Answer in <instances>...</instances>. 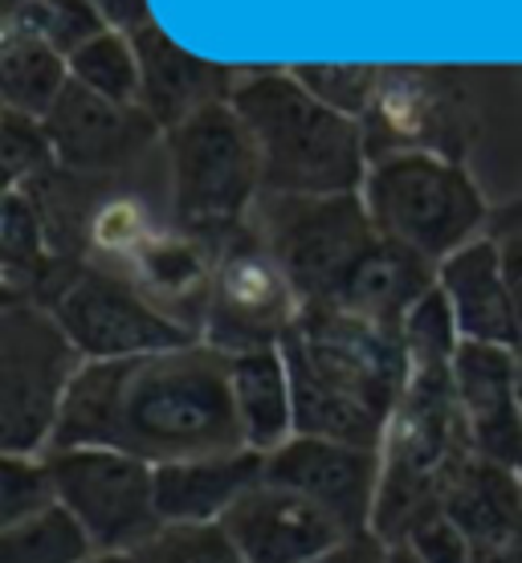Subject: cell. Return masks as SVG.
Instances as JSON below:
<instances>
[{
  "mask_svg": "<svg viewBox=\"0 0 522 563\" xmlns=\"http://www.w3.org/2000/svg\"><path fill=\"white\" fill-rule=\"evenodd\" d=\"M371 225L429 266L449 262L481 238L486 200L453 155L392 152L371 159L359 188Z\"/></svg>",
  "mask_w": 522,
  "mask_h": 563,
  "instance_id": "obj_6",
  "label": "cell"
},
{
  "mask_svg": "<svg viewBox=\"0 0 522 563\" xmlns=\"http://www.w3.org/2000/svg\"><path fill=\"white\" fill-rule=\"evenodd\" d=\"M388 563H421L417 555H409L404 548H388Z\"/></svg>",
  "mask_w": 522,
  "mask_h": 563,
  "instance_id": "obj_37",
  "label": "cell"
},
{
  "mask_svg": "<svg viewBox=\"0 0 522 563\" xmlns=\"http://www.w3.org/2000/svg\"><path fill=\"white\" fill-rule=\"evenodd\" d=\"M453 393L462 405L474 453L522 470V405L514 384V347L462 343L453 360Z\"/></svg>",
  "mask_w": 522,
  "mask_h": 563,
  "instance_id": "obj_15",
  "label": "cell"
},
{
  "mask_svg": "<svg viewBox=\"0 0 522 563\" xmlns=\"http://www.w3.org/2000/svg\"><path fill=\"white\" fill-rule=\"evenodd\" d=\"M119 450L147 465L245 450L229 360L209 343L86 364L62 409L54 450Z\"/></svg>",
  "mask_w": 522,
  "mask_h": 563,
  "instance_id": "obj_1",
  "label": "cell"
},
{
  "mask_svg": "<svg viewBox=\"0 0 522 563\" xmlns=\"http://www.w3.org/2000/svg\"><path fill=\"white\" fill-rule=\"evenodd\" d=\"M21 4H29V0H4V16H13Z\"/></svg>",
  "mask_w": 522,
  "mask_h": 563,
  "instance_id": "obj_39",
  "label": "cell"
},
{
  "mask_svg": "<svg viewBox=\"0 0 522 563\" xmlns=\"http://www.w3.org/2000/svg\"><path fill=\"white\" fill-rule=\"evenodd\" d=\"M45 457L54 465L57 503L78 519L95 551H143L164 531L156 465L90 445L49 450Z\"/></svg>",
  "mask_w": 522,
  "mask_h": 563,
  "instance_id": "obj_10",
  "label": "cell"
},
{
  "mask_svg": "<svg viewBox=\"0 0 522 563\" xmlns=\"http://www.w3.org/2000/svg\"><path fill=\"white\" fill-rule=\"evenodd\" d=\"M57 507L54 465L45 453H0V527Z\"/></svg>",
  "mask_w": 522,
  "mask_h": 563,
  "instance_id": "obj_28",
  "label": "cell"
},
{
  "mask_svg": "<svg viewBox=\"0 0 522 563\" xmlns=\"http://www.w3.org/2000/svg\"><path fill=\"white\" fill-rule=\"evenodd\" d=\"M45 310L62 323L86 364L135 360L200 343L159 307H152L123 269L111 266H78Z\"/></svg>",
  "mask_w": 522,
  "mask_h": 563,
  "instance_id": "obj_11",
  "label": "cell"
},
{
  "mask_svg": "<svg viewBox=\"0 0 522 563\" xmlns=\"http://www.w3.org/2000/svg\"><path fill=\"white\" fill-rule=\"evenodd\" d=\"M441 128H445V95L437 78L421 70H384L380 90L364 114L367 155L380 159L392 152H441Z\"/></svg>",
  "mask_w": 522,
  "mask_h": 563,
  "instance_id": "obj_20",
  "label": "cell"
},
{
  "mask_svg": "<svg viewBox=\"0 0 522 563\" xmlns=\"http://www.w3.org/2000/svg\"><path fill=\"white\" fill-rule=\"evenodd\" d=\"M90 555L99 551L62 503L25 522L0 527V563H86Z\"/></svg>",
  "mask_w": 522,
  "mask_h": 563,
  "instance_id": "obj_24",
  "label": "cell"
},
{
  "mask_svg": "<svg viewBox=\"0 0 522 563\" xmlns=\"http://www.w3.org/2000/svg\"><path fill=\"white\" fill-rule=\"evenodd\" d=\"M262 478H266V457L254 450L159 465V515L164 522H221Z\"/></svg>",
  "mask_w": 522,
  "mask_h": 563,
  "instance_id": "obj_19",
  "label": "cell"
},
{
  "mask_svg": "<svg viewBox=\"0 0 522 563\" xmlns=\"http://www.w3.org/2000/svg\"><path fill=\"white\" fill-rule=\"evenodd\" d=\"M42 123L57 168L78 176H127L164 147V128L143 107H119L74 78Z\"/></svg>",
  "mask_w": 522,
  "mask_h": 563,
  "instance_id": "obj_12",
  "label": "cell"
},
{
  "mask_svg": "<svg viewBox=\"0 0 522 563\" xmlns=\"http://www.w3.org/2000/svg\"><path fill=\"white\" fill-rule=\"evenodd\" d=\"M233 111L249 128L269 197H347L371 168L364 123L331 111L290 70L245 74Z\"/></svg>",
  "mask_w": 522,
  "mask_h": 563,
  "instance_id": "obj_4",
  "label": "cell"
},
{
  "mask_svg": "<svg viewBox=\"0 0 522 563\" xmlns=\"http://www.w3.org/2000/svg\"><path fill=\"white\" fill-rule=\"evenodd\" d=\"M0 254H4V298L33 302L57 254L49 245L45 221L25 192H4L0 209Z\"/></svg>",
  "mask_w": 522,
  "mask_h": 563,
  "instance_id": "obj_23",
  "label": "cell"
},
{
  "mask_svg": "<svg viewBox=\"0 0 522 563\" xmlns=\"http://www.w3.org/2000/svg\"><path fill=\"white\" fill-rule=\"evenodd\" d=\"M66 86H70V57L57 54L54 45L37 33L4 25V42H0V99H4V111L45 119Z\"/></svg>",
  "mask_w": 522,
  "mask_h": 563,
  "instance_id": "obj_22",
  "label": "cell"
},
{
  "mask_svg": "<svg viewBox=\"0 0 522 563\" xmlns=\"http://www.w3.org/2000/svg\"><path fill=\"white\" fill-rule=\"evenodd\" d=\"M102 9V16L111 21V29H123V33H135V29L152 25V13H147V0H95Z\"/></svg>",
  "mask_w": 522,
  "mask_h": 563,
  "instance_id": "obj_34",
  "label": "cell"
},
{
  "mask_svg": "<svg viewBox=\"0 0 522 563\" xmlns=\"http://www.w3.org/2000/svg\"><path fill=\"white\" fill-rule=\"evenodd\" d=\"M131 42H135L143 66L140 107L164 131L180 128L188 114L204 111L212 102H229L241 82V74H233L229 66H216V62L180 49L159 25L135 29Z\"/></svg>",
  "mask_w": 522,
  "mask_h": 563,
  "instance_id": "obj_17",
  "label": "cell"
},
{
  "mask_svg": "<svg viewBox=\"0 0 522 563\" xmlns=\"http://www.w3.org/2000/svg\"><path fill=\"white\" fill-rule=\"evenodd\" d=\"M171 221L188 233H221L249 221L262 200V159L233 102H212L164 131Z\"/></svg>",
  "mask_w": 522,
  "mask_h": 563,
  "instance_id": "obj_7",
  "label": "cell"
},
{
  "mask_svg": "<svg viewBox=\"0 0 522 563\" xmlns=\"http://www.w3.org/2000/svg\"><path fill=\"white\" fill-rule=\"evenodd\" d=\"M514 384H519V405H522V347H514Z\"/></svg>",
  "mask_w": 522,
  "mask_h": 563,
  "instance_id": "obj_38",
  "label": "cell"
},
{
  "mask_svg": "<svg viewBox=\"0 0 522 563\" xmlns=\"http://www.w3.org/2000/svg\"><path fill=\"white\" fill-rule=\"evenodd\" d=\"M86 563H147V560H143V551H99V555H90Z\"/></svg>",
  "mask_w": 522,
  "mask_h": 563,
  "instance_id": "obj_36",
  "label": "cell"
},
{
  "mask_svg": "<svg viewBox=\"0 0 522 563\" xmlns=\"http://www.w3.org/2000/svg\"><path fill=\"white\" fill-rule=\"evenodd\" d=\"M221 522L229 527L245 563H314L331 548H340L343 539H352L311 498L266 478Z\"/></svg>",
  "mask_w": 522,
  "mask_h": 563,
  "instance_id": "obj_14",
  "label": "cell"
},
{
  "mask_svg": "<svg viewBox=\"0 0 522 563\" xmlns=\"http://www.w3.org/2000/svg\"><path fill=\"white\" fill-rule=\"evenodd\" d=\"M314 563H388V543H380L371 531H364V536L343 539L340 548H331Z\"/></svg>",
  "mask_w": 522,
  "mask_h": 563,
  "instance_id": "obj_33",
  "label": "cell"
},
{
  "mask_svg": "<svg viewBox=\"0 0 522 563\" xmlns=\"http://www.w3.org/2000/svg\"><path fill=\"white\" fill-rule=\"evenodd\" d=\"M204 241L212 245V298L204 343L221 355L282 347L302 302L254 221L204 233Z\"/></svg>",
  "mask_w": 522,
  "mask_h": 563,
  "instance_id": "obj_9",
  "label": "cell"
},
{
  "mask_svg": "<svg viewBox=\"0 0 522 563\" xmlns=\"http://www.w3.org/2000/svg\"><path fill=\"white\" fill-rule=\"evenodd\" d=\"M147 563H245L225 522H164L147 548Z\"/></svg>",
  "mask_w": 522,
  "mask_h": 563,
  "instance_id": "obj_31",
  "label": "cell"
},
{
  "mask_svg": "<svg viewBox=\"0 0 522 563\" xmlns=\"http://www.w3.org/2000/svg\"><path fill=\"white\" fill-rule=\"evenodd\" d=\"M302 307H335L400 331L437 286V266L400 250L371 225L359 192L269 197L249 212Z\"/></svg>",
  "mask_w": 522,
  "mask_h": 563,
  "instance_id": "obj_2",
  "label": "cell"
},
{
  "mask_svg": "<svg viewBox=\"0 0 522 563\" xmlns=\"http://www.w3.org/2000/svg\"><path fill=\"white\" fill-rule=\"evenodd\" d=\"M507 269H510V286H514V307H519V327H522V257L507 254Z\"/></svg>",
  "mask_w": 522,
  "mask_h": 563,
  "instance_id": "obj_35",
  "label": "cell"
},
{
  "mask_svg": "<svg viewBox=\"0 0 522 563\" xmlns=\"http://www.w3.org/2000/svg\"><path fill=\"white\" fill-rule=\"evenodd\" d=\"M4 25L37 33V37L54 45L57 54L74 57L82 45L102 37L111 29V21L102 16L95 0H29L13 16H4Z\"/></svg>",
  "mask_w": 522,
  "mask_h": 563,
  "instance_id": "obj_26",
  "label": "cell"
},
{
  "mask_svg": "<svg viewBox=\"0 0 522 563\" xmlns=\"http://www.w3.org/2000/svg\"><path fill=\"white\" fill-rule=\"evenodd\" d=\"M298 433L380 450L404 388V335L335 307H302L282 339Z\"/></svg>",
  "mask_w": 522,
  "mask_h": 563,
  "instance_id": "obj_3",
  "label": "cell"
},
{
  "mask_svg": "<svg viewBox=\"0 0 522 563\" xmlns=\"http://www.w3.org/2000/svg\"><path fill=\"white\" fill-rule=\"evenodd\" d=\"M82 352L37 302L0 307V453H49Z\"/></svg>",
  "mask_w": 522,
  "mask_h": 563,
  "instance_id": "obj_8",
  "label": "cell"
},
{
  "mask_svg": "<svg viewBox=\"0 0 522 563\" xmlns=\"http://www.w3.org/2000/svg\"><path fill=\"white\" fill-rule=\"evenodd\" d=\"M380 450L331 441V437L295 433L282 450L266 457V482L311 498L347 536L371 531L376 494H380Z\"/></svg>",
  "mask_w": 522,
  "mask_h": 563,
  "instance_id": "obj_13",
  "label": "cell"
},
{
  "mask_svg": "<svg viewBox=\"0 0 522 563\" xmlns=\"http://www.w3.org/2000/svg\"><path fill=\"white\" fill-rule=\"evenodd\" d=\"M147 302L159 307L171 323L204 343V319L212 298V245L180 225L159 229L140 254L123 266Z\"/></svg>",
  "mask_w": 522,
  "mask_h": 563,
  "instance_id": "obj_18",
  "label": "cell"
},
{
  "mask_svg": "<svg viewBox=\"0 0 522 563\" xmlns=\"http://www.w3.org/2000/svg\"><path fill=\"white\" fill-rule=\"evenodd\" d=\"M404 335V352H409V367H453L457 352H462V331L453 319V307L445 290L433 286L429 295L409 310V319L400 327Z\"/></svg>",
  "mask_w": 522,
  "mask_h": 563,
  "instance_id": "obj_27",
  "label": "cell"
},
{
  "mask_svg": "<svg viewBox=\"0 0 522 563\" xmlns=\"http://www.w3.org/2000/svg\"><path fill=\"white\" fill-rule=\"evenodd\" d=\"M290 74L331 111L364 123L367 107L380 90L384 70L380 66H359V62H311V66H290Z\"/></svg>",
  "mask_w": 522,
  "mask_h": 563,
  "instance_id": "obj_29",
  "label": "cell"
},
{
  "mask_svg": "<svg viewBox=\"0 0 522 563\" xmlns=\"http://www.w3.org/2000/svg\"><path fill=\"white\" fill-rule=\"evenodd\" d=\"M400 548L409 551V555H417L421 563H469L474 560V543H469V536L445 515V510L433 515V519H424Z\"/></svg>",
  "mask_w": 522,
  "mask_h": 563,
  "instance_id": "obj_32",
  "label": "cell"
},
{
  "mask_svg": "<svg viewBox=\"0 0 522 563\" xmlns=\"http://www.w3.org/2000/svg\"><path fill=\"white\" fill-rule=\"evenodd\" d=\"M0 164H4V192L29 188L45 172L57 168V152L42 119L21 111H0Z\"/></svg>",
  "mask_w": 522,
  "mask_h": 563,
  "instance_id": "obj_30",
  "label": "cell"
},
{
  "mask_svg": "<svg viewBox=\"0 0 522 563\" xmlns=\"http://www.w3.org/2000/svg\"><path fill=\"white\" fill-rule=\"evenodd\" d=\"M225 360L241 441H245V450L269 457V453L282 450L286 441L298 433L295 384H290V367H286L282 347L225 355Z\"/></svg>",
  "mask_w": 522,
  "mask_h": 563,
  "instance_id": "obj_21",
  "label": "cell"
},
{
  "mask_svg": "<svg viewBox=\"0 0 522 563\" xmlns=\"http://www.w3.org/2000/svg\"><path fill=\"white\" fill-rule=\"evenodd\" d=\"M70 78L86 90H95L102 99L119 102V107H140L143 95V66L135 54V42L123 29H107L102 37L82 45L70 57Z\"/></svg>",
  "mask_w": 522,
  "mask_h": 563,
  "instance_id": "obj_25",
  "label": "cell"
},
{
  "mask_svg": "<svg viewBox=\"0 0 522 563\" xmlns=\"http://www.w3.org/2000/svg\"><path fill=\"white\" fill-rule=\"evenodd\" d=\"M469 445L462 405L453 393V367H409V388L380 445V494L371 536L400 548L404 539L445 510V486L466 462Z\"/></svg>",
  "mask_w": 522,
  "mask_h": 563,
  "instance_id": "obj_5",
  "label": "cell"
},
{
  "mask_svg": "<svg viewBox=\"0 0 522 563\" xmlns=\"http://www.w3.org/2000/svg\"><path fill=\"white\" fill-rule=\"evenodd\" d=\"M437 286L445 290L466 343H495V347H522L519 307L510 286L507 250L495 238L469 241L449 262L437 266Z\"/></svg>",
  "mask_w": 522,
  "mask_h": 563,
  "instance_id": "obj_16",
  "label": "cell"
}]
</instances>
